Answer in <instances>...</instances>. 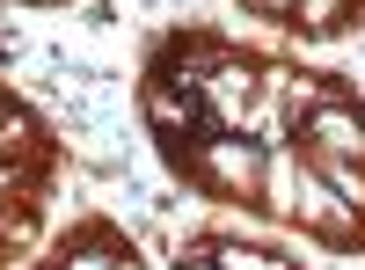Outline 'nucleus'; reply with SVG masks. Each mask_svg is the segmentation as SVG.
Returning <instances> with one entry per match:
<instances>
[{"instance_id":"nucleus-1","label":"nucleus","mask_w":365,"mask_h":270,"mask_svg":"<svg viewBox=\"0 0 365 270\" xmlns=\"http://www.w3.org/2000/svg\"><path fill=\"white\" fill-rule=\"evenodd\" d=\"M139 117L182 190L365 256V95L344 73L161 29L139 58Z\"/></svg>"},{"instance_id":"nucleus-2","label":"nucleus","mask_w":365,"mask_h":270,"mask_svg":"<svg viewBox=\"0 0 365 270\" xmlns=\"http://www.w3.org/2000/svg\"><path fill=\"white\" fill-rule=\"evenodd\" d=\"M29 270H146L139 263V249H132V234L117 227V219H103V212H88V219H73L58 242L29 263Z\"/></svg>"},{"instance_id":"nucleus-3","label":"nucleus","mask_w":365,"mask_h":270,"mask_svg":"<svg viewBox=\"0 0 365 270\" xmlns=\"http://www.w3.org/2000/svg\"><path fill=\"white\" fill-rule=\"evenodd\" d=\"M175 270H307V263H299L292 249H278V242H249V234L205 227V234H190V242H182Z\"/></svg>"}]
</instances>
